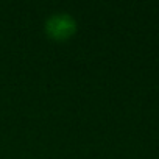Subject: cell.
Masks as SVG:
<instances>
[{
    "instance_id": "6da1fadb",
    "label": "cell",
    "mask_w": 159,
    "mask_h": 159,
    "mask_svg": "<svg viewBox=\"0 0 159 159\" xmlns=\"http://www.w3.org/2000/svg\"><path fill=\"white\" fill-rule=\"evenodd\" d=\"M78 30L76 20L69 13H53L45 19L44 31L53 41H69Z\"/></svg>"
}]
</instances>
